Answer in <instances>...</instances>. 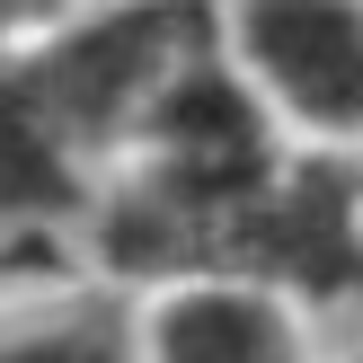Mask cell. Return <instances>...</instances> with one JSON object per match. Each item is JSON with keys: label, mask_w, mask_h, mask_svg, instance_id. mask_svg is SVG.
I'll list each match as a JSON object with an SVG mask.
<instances>
[{"label": "cell", "mask_w": 363, "mask_h": 363, "mask_svg": "<svg viewBox=\"0 0 363 363\" xmlns=\"http://www.w3.org/2000/svg\"><path fill=\"white\" fill-rule=\"evenodd\" d=\"M142 363H311V346L284 293L186 275L160 284V301L142 311Z\"/></svg>", "instance_id": "obj_3"}, {"label": "cell", "mask_w": 363, "mask_h": 363, "mask_svg": "<svg viewBox=\"0 0 363 363\" xmlns=\"http://www.w3.org/2000/svg\"><path fill=\"white\" fill-rule=\"evenodd\" d=\"M354 363H363V354H354Z\"/></svg>", "instance_id": "obj_8"}, {"label": "cell", "mask_w": 363, "mask_h": 363, "mask_svg": "<svg viewBox=\"0 0 363 363\" xmlns=\"http://www.w3.org/2000/svg\"><path fill=\"white\" fill-rule=\"evenodd\" d=\"M62 9H80V0H0V45H9V35H35V27H53Z\"/></svg>", "instance_id": "obj_6"}, {"label": "cell", "mask_w": 363, "mask_h": 363, "mask_svg": "<svg viewBox=\"0 0 363 363\" xmlns=\"http://www.w3.org/2000/svg\"><path fill=\"white\" fill-rule=\"evenodd\" d=\"M89 195H98V169L0 71V222H80Z\"/></svg>", "instance_id": "obj_4"}, {"label": "cell", "mask_w": 363, "mask_h": 363, "mask_svg": "<svg viewBox=\"0 0 363 363\" xmlns=\"http://www.w3.org/2000/svg\"><path fill=\"white\" fill-rule=\"evenodd\" d=\"M213 35L301 142H363V0H213Z\"/></svg>", "instance_id": "obj_2"}, {"label": "cell", "mask_w": 363, "mask_h": 363, "mask_svg": "<svg viewBox=\"0 0 363 363\" xmlns=\"http://www.w3.org/2000/svg\"><path fill=\"white\" fill-rule=\"evenodd\" d=\"M354 169H363V160H354Z\"/></svg>", "instance_id": "obj_7"}, {"label": "cell", "mask_w": 363, "mask_h": 363, "mask_svg": "<svg viewBox=\"0 0 363 363\" xmlns=\"http://www.w3.org/2000/svg\"><path fill=\"white\" fill-rule=\"evenodd\" d=\"M0 363H142V328L116 301H80L35 328H0Z\"/></svg>", "instance_id": "obj_5"}, {"label": "cell", "mask_w": 363, "mask_h": 363, "mask_svg": "<svg viewBox=\"0 0 363 363\" xmlns=\"http://www.w3.org/2000/svg\"><path fill=\"white\" fill-rule=\"evenodd\" d=\"M213 35V0H106V9H62L53 27L9 35L0 71L18 80V98L89 160L116 169L133 142L151 89Z\"/></svg>", "instance_id": "obj_1"}]
</instances>
